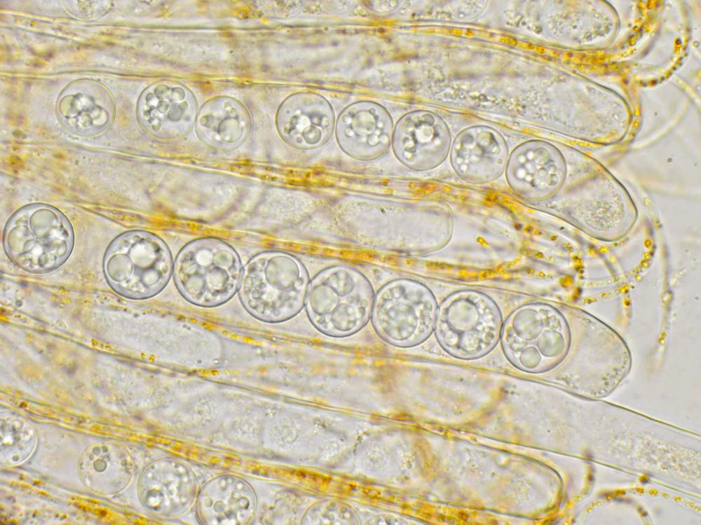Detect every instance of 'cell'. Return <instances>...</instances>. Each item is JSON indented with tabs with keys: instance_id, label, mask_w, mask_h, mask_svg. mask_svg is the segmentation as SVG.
Here are the masks:
<instances>
[{
	"instance_id": "6da1fadb",
	"label": "cell",
	"mask_w": 701,
	"mask_h": 525,
	"mask_svg": "<svg viewBox=\"0 0 701 525\" xmlns=\"http://www.w3.org/2000/svg\"><path fill=\"white\" fill-rule=\"evenodd\" d=\"M310 280L305 266L295 256L266 252L247 264L238 293L243 307L253 317L281 323L304 308Z\"/></svg>"
},
{
	"instance_id": "7a4b0ae2",
	"label": "cell",
	"mask_w": 701,
	"mask_h": 525,
	"mask_svg": "<svg viewBox=\"0 0 701 525\" xmlns=\"http://www.w3.org/2000/svg\"><path fill=\"white\" fill-rule=\"evenodd\" d=\"M374 295L371 282L361 272L348 265H333L310 280L304 307L320 332L346 337L371 320Z\"/></svg>"
},
{
	"instance_id": "3957f363",
	"label": "cell",
	"mask_w": 701,
	"mask_h": 525,
	"mask_svg": "<svg viewBox=\"0 0 701 525\" xmlns=\"http://www.w3.org/2000/svg\"><path fill=\"white\" fill-rule=\"evenodd\" d=\"M5 253L11 262L32 274H46L69 258L74 234L68 218L55 207L32 204L17 210L3 232Z\"/></svg>"
},
{
	"instance_id": "277c9868",
	"label": "cell",
	"mask_w": 701,
	"mask_h": 525,
	"mask_svg": "<svg viewBox=\"0 0 701 525\" xmlns=\"http://www.w3.org/2000/svg\"><path fill=\"white\" fill-rule=\"evenodd\" d=\"M174 263L165 243L153 233L131 230L117 236L108 246L103 260L106 281L122 297L151 298L168 285Z\"/></svg>"
},
{
	"instance_id": "5b68a950",
	"label": "cell",
	"mask_w": 701,
	"mask_h": 525,
	"mask_svg": "<svg viewBox=\"0 0 701 525\" xmlns=\"http://www.w3.org/2000/svg\"><path fill=\"white\" fill-rule=\"evenodd\" d=\"M243 269L236 251L214 238L186 244L178 253L173 278L180 295L202 307H215L229 301L238 292Z\"/></svg>"
},
{
	"instance_id": "8992f818",
	"label": "cell",
	"mask_w": 701,
	"mask_h": 525,
	"mask_svg": "<svg viewBox=\"0 0 701 525\" xmlns=\"http://www.w3.org/2000/svg\"><path fill=\"white\" fill-rule=\"evenodd\" d=\"M438 307L423 284L409 279L387 282L375 294L371 321L378 336L400 348L416 346L434 330Z\"/></svg>"
},
{
	"instance_id": "52a82bcc",
	"label": "cell",
	"mask_w": 701,
	"mask_h": 525,
	"mask_svg": "<svg viewBox=\"0 0 701 525\" xmlns=\"http://www.w3.org/2000/svg\"><path fill=\"white\" fill-rule=\"evenodd\" d=\"M502 327L494 302L480 293L468 291L451 296L438 308L434 330L451 354L475 357L492 349Z\"/></svg>"
},
{
	"instance_id": "ba28073f",
	"label": "cell",
	"mask_w": 701,
	"mask_h": 525,
	"mask_svg": "<svg viewBox=\"0 0 701 525\" xmlns=\"http://www.w3.org/2000/svg\"><path fill=\"white\" fill-rule=\"evenodd\" d=\"M450 134L446 123L429 111L402 118L393 131L391 146L397 159L414 170L431 169L447 157Z\"/></svg>"
},
{
	"instance_id": "9c48e42d",
	"label": "cell",
	"mask_w": 701,
	"mask_h": 525,
	"mask_svg": "<svg viewBox=\"0 0 701 525\" xmlns=\"http://www.w3.org/2000/svg\"><path fill=\"white\" fill-rule=\"evenodd\" d=\"M393 122L379 105L355 104L339 117L336 138L339 147L350 157L372 160L383 156L391 145Z\"/></svg>"
},
{
	"instance_id": "30bf717a",
	"label": "cell",
	"mask_w": 701,
	"mask_h": 525,
	"mask_svg": "<svg viewBox=\"0 0 701 525\" xmlns=\"http://www.w3.org/2000/svg\"><path fill=\"white\" fill-rule=\"evenodd\" d=\"M508 148L495 130L477 126L462 132L455 139L451 160L461 174L472 180H489L504 168Z\"/></svg>"
},
{
	"instance_id": "8fae6325",
	"label": "cell",
	"mask_w": 701,
	"mask_h": 525,
	"mask_svg": "<svg viewBox=\"0 0 701 525\" xmlns=\"http://www.w3.org/2000/svg\"><path fill=\"white\" fill-rule=\"evenodd\" d=\"M301 103L296 113L281 122L280 134L289 144L299 149L320 147L332 134L333 113L327 102L317 95L306 94Z\"/></svg>"
},
{
	"instance_id": "7c38bea8",
	"label": "cell",
	"mask_w": 701,
	"mask_h": 525,
	"mask_svg": "<svg viewBox=\"0 0 701 525\" xmlns=\"http://www.w3.org/2000/svg\"><path fill=\"white\" fill-rule=\"evenodd\" d=\"M203 519L212 524H239L247 521L254 509V496L243 481L225 477L204 488L200 498Z\"/></svg>"
}]
</instances>
